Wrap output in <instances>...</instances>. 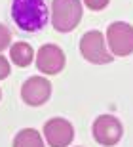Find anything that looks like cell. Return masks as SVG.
Segmentation results:
<instances>
[{
    "mask_svg": "<svg viewBox=\"0 0 133 147\" xmlns=\"http://www.w3.org/2000/svg\"><path fill=\"white\" fill-rule=\"evenodd\" d=\"M11 17L25 33H36L48 25V6L44 0H11Z\"/></svg>",
    "mask_w": 133,
    "mask_h": 147,
    "instance_id": "cell-1",
    "label": "cell"
},
{
    "mask_svg": "<svg viewBox=\"0 0 133 147\" xmlns=\"http://www.w3.org/2000/svg\"><path fill=\"white\" fill-rule=\"evenodd\" d=\"M82 0H53L51 25L57 33H70L82 21Z\"/></svg>",
    "mask_w": 133,
    "mask_h": 147,
    "instance_id": "cell-2",
    "label": "cell"
},
{
    "mask_svg": "<svg viewBox=\"0 0 133 147\" xmlns=\"http://www.w3.org/2000/svg\"><path fill=\"white\" fill-rule=\"evenodd\" d=\"M80 54L93 65H106L112 61V54L106 46V38L99 31H88L80 38Z\"/></svg>",
    "mask_w": 133,
    "mask_h": 147,
    "instance_id": "cell-3",
    "label": "cell"
},
{
    "mask_svg": "<svg viewBox=\"0 0 133 147\" xmlns=\"http://www.w3.org/2000/svg\"><path fill=\"white\" fill-rule=\"evenodd\" d=\"M106 46L112 55L126 57L133 54V27L126 21H114L106 29Z\"/></svg>",
    "mask_w": 133,
    "mask_h": 147,
    "instance_id": "cell-4",
    "label": "cell"
},
{
    "mask_svg": "<svg viewBox=\"0 0 133 147\" xmlns=\"http://www.w3.org/2000/svg\"><path fill=\"white\" fill-rule=\"evenodd\" d=\"M91 134H93V140H95L99 145L112 147L122 140L124 126L116 117H112V115H101V117H97V119L93 120Z\"/></svg>",
    "mask_w": 133,
    "mask_h": 147,
    "instance_id": "cell-5",
    "label": "cell"
},
{
    "mask_svg": "<svg viewBox=\"0 0 133 147\" xmlns=\"http://www.w3.org/2000/svg\"><path fill=\"white\" fill-rule=\"evenodd\" d=\"M67 57L57 44H42L36 52V69L42 75H59L65 69Z\"/></svg>",
    "mask_w": 133,
    "mask_h": 147,
    "instance_id": "cell-6",
    "label": "cell"
},
{
    "mask_svg": "<svg viewBox=\"0 0 133 147\" xmlns=\"http://www.w3.org/2000/svg\"><path fill=\"white\" fill-rule=\"evenodd\" d=\"M51 82L46 76H31L21 86V99L31 107H40L51 98Z\"/></svg>",
    "mask_w": 133,
    "mask_h": 147,
    "instance_id": "cell-7",
    "label": "cell"
},
{
    "mask_svg": "<svg viewBox=\"0 0 133 147\" xmlns=\"http://www.w3.org/2000/svg\"><path fill=\"white\" fill-rule=\"evenodd\" d=\"M44 138L49 147H69L74 140V128L67 119L55 117L44 124Z\"/></svg>",
    "mask_w": 133,
    "mask_h": 147,
    "instance_id": "cell-8",
    "label": "cell"
},
{
    "mask_svg": "<svg viewBox=\"0 0 133 147\" xmlns=\"http://www.w3.org/2000/svg\"><path fill=\"white\" fill-rule=\"evenodd\" d=\"M10 59L17 67L25 69L34 61V50L29 42H15L10 46Z\"/></svg>",
    "mask_w": 133,
    "mask_h": 147,
    "instance_id": "cell-9",
    "label": "cell"
},
{
    "mask_svg": "<svg viewBox=\"0 0 133 147\" xmlns=\"http://www.w3.org/2000/svg\"><path fill=\"white\" fill-rule=\"evenodd\" d=\"M13 147H44V140L34 128H23L13 138Z\"/></svg>",
    "mask_w": 133,
    "mask_h": 147,
    "instance_id": "cell-10",
    "label": "cell"
},
{
    "mask_svg": "<svg viewBox=\"0 0 133 147\" xmlns=\"http://www.w3.org/2000/svg\"><path fill=\"white\" fill-rule=\"evenodd\" d=\"M8 46H11V33L6 25L0 23V54H2Z\"/></svg>",
    "mask_w": 133,
    "mask_h": 147,
    "instance_id": "cell-11",
    "label": "cell"
},
{
    "mask_svg": "<svg viewBox=\"0 0 133 147\" xmlns=\"http://www.w3.org/2000/svg\"><path fill=\"white\" fill-rule=\"evenodd\" d=\"M82 2L86 4V8H90L93 11H101L110 4V0H82Z\"/></svg>",
    "mask_w": 133,
    "mask_h": 147,
    "instance_id": "cell-12",
    "label": "cell"
},
{
    "mask_svg": "<svg viewBox=\"0 0 133 147\" xmlns=\"http://www.w3.org/2000/svg\"><path fill=\"white\" fill-rule=\"evenodd\" d=\"M10 76V61L0 54V80H4Z\"/></svg>",
    "mask_w": 133,
    "mask_h": 147,
    "instance_id": "cell-13",
    "label": "cell"
},
{
    "mask_svg": "<svg viewBox=\"0 0 133 147\" xmlns=\"http://www.w3.org/2000/svg\"><path fill=\"white\" fill-rule=\"evenodd\" d=\"M0 99H2V90H0Z\"/></svg>",
    "mask_w": 133,
    "mask_h": 147,
    "instance_id": "cell-14",
    "label": "cell"
}]
</instances>
